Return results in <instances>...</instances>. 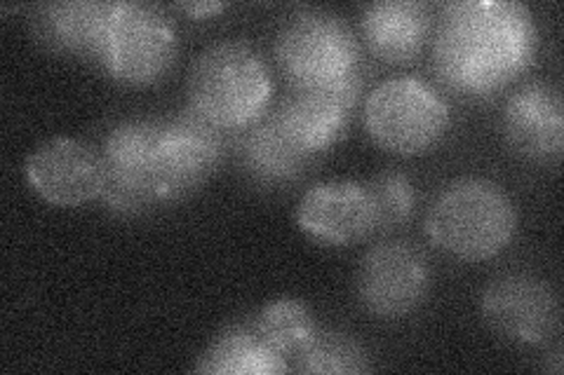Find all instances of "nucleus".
Instances as JSON below:
<instances>
[{
    "label": "nucleus",
    "mask_w": 564,
    "mask_h": 375,
    "mask_svg": "<svg viewBox=\"0 0 564 375\" xmlns=\"http://www.w3.org/2000/svg\"><path fill=\"white\" fill-rule=\"evenodd\" d=\"M174 24L170 16L151 3H113L106 26L101 64L109 74L128 85H151L165 78L176 62Z\"/></svg>",
    "instance_id": "0eeeda50"
},
{
    "label": "nucleus",
    "mask_w": 564,
    "mask_h": 375,
    "mask_svg": "<svg viewBox=\"0 0 564 375\" xmlns=\"http://www.w3.org/2000/svg\"><path fill=\"white\" fill-rule=\"evenodd\" d=\"M518 209L506 190L487 178H458L433 202L426 232L445 254L480 263L513 242Z\"/></svg>",
    "instance_id": "f03ea898"
},
{
    "label": "nucleus",
    "mask_w": 564,
    "mask_h": 375,
    "mask_svg": "<svg viewBox=\"0 0 564 375\" xmlns=\"http://www.w3.org/2000/svg\"><path fill=\"white\" fill-rule=\"evenodd\" d=\"M365 128L398 155H421L449 128V106L433 85L414 76L383 80L365 101Z\"/></svg>",
    "instance_id": "423d86ee"
},
{
    "label": "nucleus",
    "mask_w": 564,
    "mask_h": 375,
    "mask_svg": "<svg viewBox=\"0 0 564 375\" xmlns=\"http://www.w3.org/2000/svg\"><path fill=\"white\" fill-rule=\"evenodd\" d=\"M431 10L419 0H379L362 14V35L383 62L404 64L421 55L431 35Z\"/></svg>",
    "instance_id": "dca6fc26"
},
{
    "label": "nucleus",
    "mask_w": 564,
    "mask_h": 375,
    "mask_svg": "<svg viewBox=\"0 0 564 375\" xmlns=\"http://www.w3.org/2000/svg\"><path fill=\"white\" fill-rule=\"evenodd\" d=\"M431 289L426 256L408 242H381L358 267V298L367 312L383 319L412 315Z\"/></svg>",
    "instance_id": "1a4fd4ad"
},
{
    "label": "nucleus",
    "mask_w": 564,
    "mask_h": 375,
    "mask_svg": "<svg viewBox=\"0 0 564 375\" xmlns=\"http://www.w3.org/2000/svg\"><path fill=\"white\" fill-rule=\"evenodd\" d=\"M250 321L263 341L288 362H294L317 333L311 310L296 298H278L250 317Z\"/></svg>",
    "instance_id": "6ab92c4d"
},
{
    "label": "nucleus",
    "mask_w": 564,
    "mask_h": 375,
    "mask_svg": "<svg viewBox=\"0 0 564 375\" xmlns=\"http://www.w3.org/2000/svg\"><path fill=\"white\" fill-rule=\"evenodd\" d=\"M501 130L508 146L536 163H560L564 151V103L560 89L529 82L503 106Z\"/></svg>",
    "instance_id": "4468645a"
},
{
    "label": "nucleus",
    "mask_w": 564,
    "mask_h": 375,
    "mask_svg": "<svg viewBox=\"0 0 564 375\" xmlns=\"http://www.w3.org/2000/svg\"><path fill=\"white\" fill-rule=\"evenodd\" d=\"M360 92V74L325 87H292L273 113L299 146L321 157L344 136Z\"/></svg>",
    "instance_id": "9d476101"
},
{
    "label": "nucleus",
    "mask_w": 564,
    "mask_h": 375,
    "mask_svg": "<svg viewBox=\"0 0 564 375\" xmlns=\"http://www.w3.org/2000/svg\"><path fill=\"white\" fill-rule=\"evenodd\" d=\"M236 153L242 172L259 186L290 184L317 159L296 144L275 113H263L245 128Z\"/></svg>",
    "instance_id": "2eb2a0df"
},
{
    "label": "nucleus",
    "mask_w": 564,
    "mask_h": 375,
    "mask_svg": "<svg viewBox=\"0 0 564 375\" xmlns=\"http://www.w3.org/2000/svg\"><path fill=\"white\" fill-rule=\"evenodd\" d=\"M480 310L494 333L522 348L545 345L560 327V300L553 287L527 273L494 279L482 294Z\"/></svg>",
    "instance_id": "6e6552de"
},
{
    "label": "nucleus",
    "mask_w": 564,
    "mask_h": 375,
    "mask_svg": "<svg viewBox=\"0 0 564 375\" xmlns=\"http://www.w3.org/2000/svg\"><path fill=\"white\" fill-rule=\"evenodd\" d=\"M221 132L193 109L165 122L163 202L188 198L215 174L224 153Z\"/></svg>",
    "instance_id": "f8f14e48"
},
{
    "label": "nucleus",
    "mask_w": 564,
    "mask_h": 375,
    "mask_svg": "<svg viewBox=\"0 0 564 375\" xmlns=\"http://www.w3.org/2000/svg\"><path fill=\"white\" fill-rule=\"evenodd\" d=\"M182 12H186L188 16H196V20H200V16H209L215 12H221L226 5L224 3H180L176 5Z\"/></svg>",
    "instance_id": "4be33fe9"
},
{
    "label": "nucleus",
    "mask_w": 564,
    "mask_h": 375,
    "mask_svg": "<svg viewBox=\"0 0 564 375\" xmlns=\"http://www.w3.org/2000/svg\"><path fill=\"white\" fill-rule=\"evenodd\" d=\"M367 190L377 209V230H393L410 221L416 192L408 176L400 172H383L367 184Z\"/></svg>",
    "instance_id": "412c9836"
},
{
    "label": "nucleus",
    "mask_w": 564,
    "mask_h": 375,
    "mask_svg": "<svg viewBox=\"0 0 564 375\" xmlns=\"http://www.w3.org/2000/svg\"><path fill=\"white\" fill-rule=\"evenodd\" d=\"M26 181L55 207H80L101 195V157L70 136H55L26 159Z\"/></svg>",
    "instance_id": "9b49d317"
},
{
    "label": "nucleus",
    "mask_w": 564,
    "mask_h": 375,
    "mask_svg": "<svg viewBox=\"0 0 564 375\" xmlns=\"http://www.w3.org/2000/svg\"><path fill=\"white\" fill-rule=\"evenodd\" d=\"M296 223L327 244H352L377 232V209L367 186L325 181L306 190L296 207Z\"/></svg>",
    "instance_id": "ddd939ff"
},
{
    "label": "nucleus",
    "mask_w": 564,
    "mask_h": 375,
    "mask_svg": "<svg viewBox=\"0 0 564 375\" xmlns=\"http://www.w3.org/2000/svg\"><path fill=\"white\" fill-rule=\"evenodd\" d=\"M111 10L113 3H95V0L43 5L35 14V31L52 49L101 62Z\"/></svg>",
    "instance_id": "f3484780"
},
{
    "label": "nucleus",
    "mask_w": 564,
    "mask_h": 375,
    "mask_svg": "<svg viewBox=\"0 0 564 375\" xmlns=\"http://www.w3.org/2000/svg\"><path fill=\"white\" fill-rule=\"evenodd\" d=\"M288 371H292L290 362L263 341L250 319L217 335L196 364V373L207 375H280Z\"/></svg>",
    "instance_id": "a211bd4d"
},
{
    "label": "nucleus",
    "mask_w": 564,
    "mask_h": 375,
    "mask_svg": "<svg viewBox=\"0 0 564 375\" xmlns=\"http://www.w3.org/2000/svg\"><path fill=\"white\" fill-rule=\"evenodd\" d=\"M275 59L292 87H325L360 74V45L344 16L299 10L282 24Z\"/></svg>",
    "instance_id": "20e7f679"
},
{
    "label": "nucleus",
    "mask_w": 564,
    "mask_h": 375,
    "mask_svg": "<svg viewBox=\"0 0 564 375\" xmlns=\"http://www.w3.org/2000/svg\"><path fill=\"white\" fill-rule=\"evenodd\" d=\"M292 368L304 375H358L372 366H369L367 350L356 338L341 331L317 329Z\"/></svg>",
    "instance_id": "aec40b11"
},
{
    "label": "nucleus",
    "mask_w": 564,
    "mask_h": 375,
    "mask_svg": "<svg viewBox=\"0 0 564 375\" xmlns=\"http://www.w3.org/2000/svg\"><path fill=\"white\" fill-rule=\"evenodd\" d=\"M273 78L259 52L240 41L207 47L191 68V109L219 130H245L267 113Z\"/></svg>",
    "instance_id": "7ed1b4c3"
},
{
    "label": "nucleus",
    "mask_w": 564,
    "mask_h": 375,
    "mask_svg": "<svg viewBox=\"0 0 564 375\" xmlns=\"http://www.w3.org/2000/svg\"><path fill=\"white\" fill-rule=\"evenodd\" d=\"M163 132L165 122L126 120L104 141V205L116 213L147 211L163 205Z\"/></svg>",
    "instance_id": "39448f33"
},
{
    "label": "nucleus",
    "mask_w": 564,
    "mask_h": 375,
    "mask_svg": "<svg viewBox=\"0 0 564 375\" xmlns=\"http://www.w3.org/2000/svg\"><path fill=\"white\" fill-rule=\"evenodd\" d=\"M534 16L516 0H458L440 12L433 62L440 80L466 97H487L532 68Z\"/></svg>",
    "instance_id": "f257e3e1"
}]
</instances>
